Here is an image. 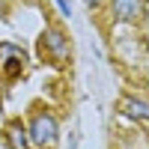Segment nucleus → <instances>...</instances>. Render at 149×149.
Masks as SVG:
<instances>
[{
	"mask_svg": "<svg viewBox=\"0 0 149 149\" xmlns=\"http://www.w3.org/2000/svg\"><path fill=\"white\" fill-rule=\"evenodd\" d=\"M113 15L119 21H137L143 15V0H113Z\"/></svg>",
	"mask_w": 149,
	"mask_h": 149,
	"instance_id": "nucleus-2",
	"label": "nucleus"
},
{
	"mask_svg": "<svg viewBox=\"0 0 149 149\" xmlns=\"http://www.w3.org/2000/svg\"><path fill=\"white\" fill-rule=\"evenodd\" d=\"M30 140L42 149H54L57 146V137H60V128H57V119L51 113H36L33 122H30Z\"/></svg>",
	"mask_w": 149,
	"mask_h": 149,
	"instance_id": "nucleus-1",
	"label": "nucleus"
},
{
	"mask_svg": "<svg viewBox=\"0 0 149 149\" xmlns=\"http://www.w3.org/2000/svg\"><path fill=\"white\" fill-rule=\"evenodd\" d=\"M6 54H9V60H3L0 69H3L6 78H15V74H21L24 63H27V57H24V51H18V48H12V45H6Z\"/></svg>",
	"mask_w": 149,
	"mask_h": 149,
	"instance_id": "nucleus-3",
	"label": "nucleus"
},
{
	"mask_svg": "<svg viewBox=\"0 0 149 149\" xmlns=\"http://www.w3.org/2000/svg\"><path fill=\"white\" fill-rule=\"evenodd\" d=\"M84 3H86V6H98V3H102V0H84Z\"/></svg>",
	"mask_w": 149,
	"mask_h": 149,
	"instance_id": "nucleus-7",
	"label": "nucleus"
},
{
	"mask_svg": "<svg viewBox=\"0 0 149 149\" xmlns=\"http://www.w3.org/2000/svg\"><path fill=\"white\" fill-rule=\"evenodd\" d=\"M122 110H125L128 116H134V119H149V102H143V98L125 95L122 98Z\"/></svg>",
	"mask_w": 149,
	"mask_h": 149,
	"instance_id": "nucleus-5",
	"label": "nucleus"
},
{
	"mask_svg": "<svg viewBox=\"0 0 149 149\" xmlns=\"http://www.w3.org/2000/svg\"><path fill=\"white\" fill-rule=\"evenodd\" d=\"M72 149H74V140H72Z\"/></svg>",
	"mask_w": 149,
	"mask_h": 149,
	"instance_id": "nucleus-9",
	"label": "nucleus"
},
{
	"mask_svg": "<svg viewBox=\"0 0 149 149\" xmlns=\"http://www.w3.org/2000/svg\"><path fill=\"white\" fill-rule=\"evenodd\" d=\"M3 12H6V9H3V3H0V15H3Z\"/></svg>",
	"mask_w": 149,
	"mask_h": 149,
	"instance_id": "nucleus-8",
	"label": "nucleus"
},
{
	"mask_svg": "<svg viewBox=\"0 0 149 149\" xmlns=\"http://www.w3.org/2000/svg\"><path fill=\"white\" fill-rule=\"evenodd\" d=\"M45 42H48V48H51V54L57 57V60H63L66 54H69V39L60 30H48L45 33Z\"/></svg>",
	"mask_w": 149,
	"mask_h": 149,
	"instance_id": "nucleus-4",
	"label": "nucleus"
},
{
	"mask_svg": "<svg viewBox=\"0 0 149 149\" xmlns=\"http://www.w3.org/2000/svg\"><path fill=\"white\" fill-rule=\"evenodd\" d=\"M27 137H30V134L24 131L18 122H15V125H9V131H6V140H9V146H12V149H30Z\"/></svg>",
	"mask_w": 149,
	"mask_h": 149,
	"instance_id": "nucleus-6",
	"label": "nucleus"
}]
</instances>
